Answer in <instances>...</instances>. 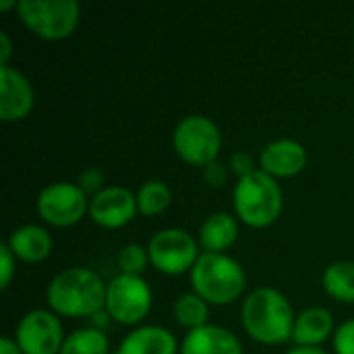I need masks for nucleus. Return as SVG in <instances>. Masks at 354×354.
Returning <instances> with one entry per match:
<instances>
[{
  "label": "nucleus",
  "instance_id": "1",
  "mask_svg": "<svg viewBox=\"0 0 354 354\" xmlns=\"http://www.w3.org/2000/svg\"><path fill=\"white\" fill-rule=\"evenodd\" d=\"M297 313L278 288H253L241 307V324L245 332L259 344L278 346L292 340Z\"/></svg>",
  "mask_w": 354,
  "mask_h": 354
},
{
  "label": "nucleus",
  "instance_id": "2",
  "mask_svg": "<svg viewBox=\"0 0 354 354\" xmlns=\"http://www.w3.org/2000/svg\"><path fill=\"white\" fill-rule=\"evenodd\" d=\"M106 286L108 284L91 268H66L50 280L46 303L50 311L62 317H93L106 307Z\"/></svg>",
  "mask_w": 354,
  "mask_h": 354
},
{
  "label": "nucleus",
  "instance_id": "3",
  "mask_svg": "<svg viewBox=\"0 0 354 354\" xmlns=\"http://www.w3.org/2000/svg\"><path fill=\"white\" fill-rule=\"evenodd\" d=\"M191 288L205 303L224 307L245 295L247 272L228 253H203L189 272Z\"/></svg>",
  "mask_w": 354,
  "mask_h": 354
},
{
  "label": "nucleus",
  "instance_id": "4",
  "mask_svg": "<svg viewBox=\"0 0 354 354\" xmlns=\"http://www.w3.org/2000/svg\"><path fill=\"white\" fill-rule=\"evenodd\" d=\"M232 205L243 224L251 228H266L282 216L284 193L274 176L257 168L249 176L236 180Z\"/></svg>",
  "mask_w": 354,
  "mask_h": 354
},
{
  "label": "nucleus",
  "instance_id": "5",
  "mask_svg": "<svg viewBox=\"0 0 354 354\" xmlns=\"http://www.w3.org/2000/svg\"><path fill=\"white\" fill-rule=\"evenodd\" d=\"M17 15L37 37L60 41L79 27L81 6L77 0H19Z\"/></svg>",
  "mask_w": 354,
  "mask_h": 354
},
{
  "label": "nucleus",
  "instance_id": "6",
  "mask_svg": "<svg viewBox=\"0 0 354 354\" xmlns=\"http://www.w3.org/2000/svg\"><path fill=\"white\" fill-rule=\"evenodd\" d=\"M172 147L176 156L191 166H207L218 160L222 149L220 127L203 114L180 118L172 131Z\"/></svg>",
  "mask_w": 354,
  "mask_h": 354
},
{
  "label": "nucleus",
  "instance_id": "7",
  "mask_svg": "<svg viewBox=\"0 0 354 354\" xmlns=\"http://www.w3.org/2000/svg\"><path fill=\"white\" fill-rule=\"evenodd\" d=\"M149 263L166 274L180 276L191 272L199 259V241L185 228H162L151 234L147 243Z\"/></svg>",
  "mask_w": 354,
  "mask_h": 354
},
{
  "label": "nucleus",
  "instance_id": "8",
  "mask_svg": "<svg viewBox=\"0 0 354 354\" xmlns=\"http://www.w3.org/2000/svg\"><path fill=\"white\" fill-rule=\"evenodd\" d=\"M153 305V295L143 276L118 274L106 286V311L120 326L141 324Z\"/></svg>",
  "mask_w": 354,
  "mask_h": 354
},
{
  "label": "nucleus",
  "instance_id": "9",
  "mask_svg": "<svg viewBox=\"0 0 354 354\" xmlns=\"http://www.w3.org/2000/svg\"><path fill=\"white\" fill-rule=\"evenodd\" d=\"M35 207L46 224L54 228H66L81 222L83 216H89V197L79 189L77 183L56 180L39 191Z\"/></svg>",
  "mask_w": 354,
  "mask_h": 354
},
{
  "label": "nucleus",
  "instance_id": "10",
  "mask_svg": "<svg viewBox=\"0 0 354 354\" xmlns=\"http://www.w3.org/2000/svg\"><path fill=\"white\" fill-rule=\"evenodd\" d=\"M12 338L23 354H60L66 336L54 311L31 309L19 319Z\"/></svg>",
  "mask_w": 354,
  "mask_h": 354
},
{
  "label": "nucleus",
  "instance_id": "11",
  "mask_svg": "<svg viewBox=\"0 0 354 354\" xmlns=\"http://www.w3.org/2000/svg\"><path fill=\"white\" fill-rule=\"evenodd\" d=\"M137 214V193L122 185H110L89 199V218L102 228H122Z\"/></svg>",
  "mask_w": 354,
  "mask_h": 354
},
{
  "label": "nucleus",
  "instance_id": "12",
  "mask_svg": "<svg viewBox=\"0 0 354 354\" xmlns=\"http://www.w3.org/2000/svg\"><path fill=\"white\" fill-rule=\"evenodd\" d=\"M35 104L31 81L15 66H0V120L17 122L29 116Z\"/></svg>",
  "mask_w": 354,
  "mask_h": 354
},
{
  "label": "nucleus",
  "instance_id": "13",
  "mask_svg": "<svg viewBox=\"0 0 354 354\" xmlns=\"http://www.w3.org/2000/svg\"><path fill=\"white\" fill-rule=\"evenodd\" d=\"M307 149L301 141L297 139H274L268 145L261 147L259 151V170H263L266 174L278 178H290L297 176L305 170L307 166Z\"/></svg>",
  "mask_w": 354,
  "mask_h": 354
},
{
  "label": "nucleus",
  "instance_id": "14",
  "mask_svg": "<svg viewBox=\"0 0 354 354\" xmlns=\"http://www.w3.org/2000/svg\"><path fill=\"white\" fill-rule=\"evenodd\" d=\"M180 354H243V344L232 330L207 324L185 334Z\"/></svg>",
  "mask_w": 354,
  "mask_h": 354
},
{
  "label": "nucleus",
  "instance_id": "15",
  "mask_svg": "<svg viewBox=\"0 0 354 354\" xmlns=\"http://www.w3.org/2000/svg\"><path fill=\"white\" fill-rule=\"evenodd\" d=\"M116 354H180L176 336L164 326L133 328L118 344Z\"/></svg>",
  "mask_w": 354,
  "mask_h": 354
},
{
  "label": "nucleus",
  "instance_id": "16",
  "mask_svg": "<svg viewBox=\"0 0 354 354\" xmlns=\"http://www.w3.org/2000/svg\"><path fill=\"white\" fill-rule=\"evenodd\" d=\"M4 243L8 245L12 255L25 263H41L44 259L50 257L54 249L52 234L44 226H37V224L17 226Z\"/></svg>",
  "mask_w": 354,
  "mask_h": 354
},
{
  "label": "nucleus",
  "instance_id": "17",
  "mask_svg": "<svg viewBox=\"0 0 354 354\" xmlns=\"http://www.w3.org/2000/svg\"><path fill=\"white\" fill-rule=\"evenodd\" d=\"M336 332L332 313L326 307H307L297 315L292 342L297 346H322Z\"/></svg>",
  "mask_w": 354,
  "mask_h": 354
},
{
  "label": "nucleus",
  "instance_id": "18",
  "mask_svg": "<svg viewBox=\"0 0 354 354\" xmlns=\"http://www.w3.org/2000/svg\"><path fill=\"white\" fill-rule=\"evenodd\" d=\"M239 239V220L228 212L209 214L199 226V247L203 253H226Z\"/></svg>",
  "mask_w": 354,
  "mask_h": 354
},
{
  "label": "nucleus",
  "instance_id": "19",
  "mask_svg": "<svg viewBox=\"0 0 354 354\" xmlns=\"http://www.w3.org/2000/svg\"><path fill=\"white\" fill-rule=\"evenodd\" d=\"M324 290L338 303L354 305V261L340 259L330 263L322 276Z\"/></svg>",
  "mask_w": 354,
  "mask_h": 354
},
{
  "label": "nucleus",
  "instance_id": "20",
  "mask_svg": "<svg viewBox=\"0 0 354 354\" xmlns=\"http://www.w3.org/2000/svg\"><path fill=\"white\" fill-rule=\"evenodd\" d=\"M174 319L180 328H185L187 332L197 330L207 326L209 319V303H205L199 295L191 292H183L176 297L174 307H172Z\"/></svg>",
  "mask_w": 354,
  "mask_h": 354
},
{
  "label": "nucleus",
  "instance_id": "21",
  "mask_svg": "<svg viewBox=\"0 0 354 354\" xmlns=\"http://www.w3.org/2000/svg\"><path fill=\"white\" fill-rule=\"evenodd\" d=\"M172 203V191L170 187L160 178L145 180L137 191V207L141 216L153 218L164 214Z\"/></svg>",
  "mask_w": 354,
  "mask_h": 354
},
{
  "label": "nucleus",
  "instance_id": "22",
  "mask_svg": "<svg viewBox=\"0 0 354 354\" xmlns=\"http://www.w3.org/2000/svg\"><path fill=\"white\" fill-rule=\"evenodd\" d=\"M60 354H110V340L97 328H79L64 338Z\"/></svg>",
  "mask_w": 354,
  "mask_h": 354
},
{
  "label": "nucleus",
  "instance_id": "23",
  "mask_svg": "<svg viewBox=\"0 0 354 354\" xmlns=\"http://www.w3.org/2000/svg\"><path fill=\"white\" fill-rule=\"evenodd\" d=\"M149 263V253L147 247L139 245V243H129L118 251V268L120 274H129V276H141L145 272Z\"/></svg>",
  "mask_w": 354,
  "mask_h": 354
},
{
  "label": "nucleus",
  "instance_id": "24",
  "mask_svg": "<svg viewBox=\"0 0 354 354\" xmlns=\"http://www.w3.org/2000/svg\"><path fill=\"white\" fill-rule=\"evenodd\" d=\"M104 172L100 170V168H85L83 172H79V176H77V185H79V189L91 199L93 195H97L102 189H106V185H104Z\"/></svg>",
  "mask_w": 354,
  "mask_h": 354
},
{
  "label": "nucleus",
  "instance_id": "25",
  "mask_svg": "<svg viewBox=\"0 0 354 354\" xmlns=\"http://www.w3.org/2000/svg\"><path fill=\"white\" fill-rule=\"evenodd\" d=\"M332 346L336 354H354V319H346L336 328Z\"/></svg>",
  "mask_w": 354,
  "mask_h": 354
},
{
  "label": "nucleus",
  "instance_id": "26",
  "mask_svg": "<svg viewBox=\"0 0 354 354\" xmlns=\"http://www.w3.org/2000/svg\"><path fill=\"white\" fill-rule=\"evenodd\" d=\"M259 166L255 164L253 156L249 151H234L228 160V170L236 176V178H245L251 172H255Z\"/></svg>",
  "mask_w": 354,
  "mask_h": 354
},
{
  "label": "nucleus",
  "instance_id": "27",
  "mask_svg": "<svg viewBox=\"0 0 354 354\" xmlns=\"http://www.w3.org/2000/svg\"><path fill=\"white\" fill-rule=\"evenodd\" d=\"M17 272V257L12 255V251L8 249L6 243L0 245V288L6 290L15 278Z\"/></svg>",
  "mask_w": 354,
  "mask_h": 354
},
{
  "label": "nucleus",
  "instance_id": "28",
  "mask_svg": "<svg viewBox=\"0 0 354 354\" xmlns=\"http://www.w3.org/2000/svg\"><path fill=\"white\" fill-rule=\"evenodd\" d=\"M228 166H224L220 160H216V162H212V164H207V166H203V180L209 185V187H216V189H220V187H224L226 185V180H228Z\"/></svg>",
  "mask_w": 354,
  "mask_h": 354
},
{
  "label": "nucleus",
  "instance_id": "29",
  "mask_svg": "<svg viewBox=\"0 0 354 354\" xmlns=\"http://www.w3.org/2000/svg\"><path fill=\"white\" fill-rule=\"evenodd\" d=\"M12 56V41L6 31H0V66H6Z\"/></svg>",
  "mask_w": 354,
  "mask_h": 354
},
{
  "label": "nucleus",
  "instance_id": "30",
  "mask_svg": "<svg viewBox=\"0 0 354 354\" xmlns=\"http://www.w3.org/2000/svg\"><path fill=\"white\" fill-rule=\"evenodd\" d=\"M0 354H23V351L19 348V344L15 342V338L2 336L0 338Z\"/></svg>",
  "mask_w": 354,
  "mask_h": 354
},
{
  "label": "nucleus",
  "instance_id": "31",
  "mask_svg": "<svg viewBox=\"0 0 354 354\" xmlns=\"http://www.w3.org/2000/svg\"><path fill=\"white\" fill-rule=\"evenodd\" d=\"M89 319H91V328H97V330H102V332H104V328L110 324V319H112V317L108 315V311H106V309H102V311H97V313H95L93 317H89Z\"/></svg>",
  "mask_w": 354,
  "mask_h": 354
},
{
  "label": "nucleus",
  "instance_id": "32",
  "mask_svg": "<svg viewBox=\"0 0 354 354\" xmlns=\"http://www.w3.org/2000/svg\"><path fill=\"white\" fill-rule=\"evenodd\" d=\"M286 354H330L328 351H324L322 346H295L290 348Z\"/></svg>",
  "mask_w": 354,
  "mask_h": 354
},
{
  "label": "nucleus",
  "instance_id": "33",
  "mask_svg": "<svg viewBox=\"0 0 354 354\" xmlns=\"http://www.w3.org/2000/svg\"><path fill=\"white\" fill-rule=\"evenodd\" d=\"M17 6H19V0H0V10H10V8L17 10Z\"/></svg>",
  "mask_w": 354,
  "mask_h": 354
}]
</instances>
